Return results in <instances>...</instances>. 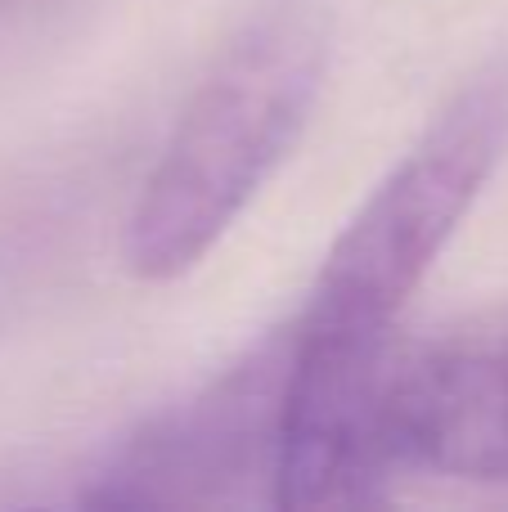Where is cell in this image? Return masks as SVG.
<instances>
[{"label": "cell", "mask_w": 508, "mask_h": 512, "mask_svg": "<svg viewBox=\"0 0 508 512\" xmlns=\"http://www.w3.org/2000/svg\"><path fill=\"white\" fill-rule=\"evenodd\" d=\"M329 68V32L311 9L257 18L221 54L180 113L122 230L135 279L189 274L297 149Z\"/></svg>", "instance_id": "6da1fadb"}, {"label": "cell", "mask_w": 508, "mask_h": 512, "mask_svg": "<svg viewBox=\"0 0 508 512\" xmlns=\"http://www.w3.org/2000/svg\"><path fill=\"white\" fill-rule=\"evenodd\" d=\"M508 153V54L482 63L365 198L320 265L297 328L311 337H396L405 301Z\"/></svg>", "instance_id": "7a4b0ae2"}, {"label": "cell", "mask_w": 508, "mask_h": 512, "mask_svg": "<svg viewBox=\"0 0 508 512\" xmlns=\"http://www.w3.org/2000/svg\"><path fill=\"white\" fill-rule=\"evenodd\" d=\"M293 369V324L252 346L207 391L140 432L99 477L95 504L113 508H207L239 504L252 481L275 504L279 432Z\"/></svg>", "instance_id": "3957f363"}, {"label": "cell", "mask_w": 508, "mask_h": 512, "mask_svg": "<svg viewBox=\"0 0 508 512\" xmlns=\"http://www.w3.org/2000/svg\"><path fill=\"white\" fill-rule=\"evenodd\" d=\"M396 337H311L293 319L275 508H365L401 463L392 418Z\"/></svg>", "instance_id": "277c9868"}, {"label": "cell", "mask_w": 508, "mask_h": 512, "mask_svg": "<svg viewBox=\"0 0 508 512\" xmlns=\"http://www.w3.org/2000/svg\"><path fill=\"white\" fill-rule=\"evenodd\" d=\"M392 418L401 463L450 481L508 486V310L401 346Z\"/></svg>", "instance_id": "5b68a950"}]
</instances>
